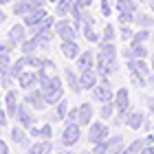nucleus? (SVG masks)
I'll list each match as a JSON object with an SVG mask.
<instances>
[{"mask_svg": "<svg viewBox=\"0 0 154 154\" xmlns=\"http://www.w3.org/2000/svg\"><path fill=\"white\" fill-rule=\"evenodd\" d=\"M40 88L46 97L48 106H55L57 101L64 99V82H62L57 75H51V77H46L44 82H40Z\"/></svg>", "mask_w": 154, "mask_h": 154, "instance_id": "obj_1", "label": "nucleus"}, {"mask_svg": "<svg viewBox=\"0 0 154 154\" xmlns=\"http://www.w3.org/2000/svg\"><path fill=\"white\" fill-rule=\"evenodd\" d=\"M117 46L115 42H108V40H101L99 42V48H97V60L103 62V64H108L112 68L115 73H119V57H117Z\"/></svg>", "mask_w": 154, "mask_h": 154, "instance_id": "obj_2", "label": "nucleus"}, {"mask_svg": "<svg viewBox=\"0 0 154 154\" xmlns=\"http://www.w3.org/2000/svg\"><path fill=\"white\" fill-rule=\"evenodd\" d=\"M108 137H110V125L108 121H93L88 125V132H86V139H88V143L90 145H97V143H103V141H108Z\"/></svg>", "mask_w": 154, "mask_h": 154, "instance_id": "obj_3", "label": "nucleus"}, {"mask_svg": "<svg viewBox=\"0 0 154 154\" xmlns=\"http://www.w3.org/2000/svg\"><path fill=\"white\" fill-rule=\"evenodd\" d=\"M90 95H93L95 101L99 103H108V101H115V95L117 90H112V84H110L108 77H103V79H99V84L90 90Z\"/></svg>", "mask_w": 154, "mask_h": 154, "instance_id": "obj_4", "label": "nucleus"}, {"mask_svg": "<svg viewBox=\"0 0 154 154\" xmlns=\"http://www.w3.org/2000/svg\"><path fill=\"white\" fill-rule=\"evenodd\" d=\"M79 139H82V125L66 121L64 130H62V134H60V143L64 145V148H73V145L79 143Z\"/></svg>", "mask_w": 154, "mask_h": 154, "instance_id": "obj_5", "label": "nucleus"}, {"mask_svg": "<svg viewBox=\"0 0 154 154\" xmlns=\"http://www.w3.org/2000/svg\"><path fill=\"white\" fill-rule=\"evenodd\" d=\"M55 35L60 40H77V29H75V20L73 18H57L55 22Z\"/></svg>", "mask_w": 154, "mask_h": 154, "instance_id": "obj_6", "label": "nucleus"}, {"mask_svg": "<svg viewBox=\"0 0 154 154\" xmlns=\"http://www.w3.org/2000/svg\"><path fill=\"white\" fill-rule=\"evenodd\" d=\"M35 112H38V110L31 108L26 101H20L18 112H16V121L29 130V128H33V125H35V121H38V115H35Z\"/></svg>", "mask_w": 154, "mask_h": 154, "instance_id": "obj_7", "label": "nucleus"}, {"mask_svg": "<svg viewBox=\"0 0 154 154\" xmlns=\"http://www.w3.org/2000/svg\"><path fill=\"white\" fill-rule=\"evenodd\" d=\"M48 0H16L13 2V9L11 13L16 18H24L26 13H31V11H35V9H42V7H46Z\"/></svg>", "mask_w": 154, "mask_h": 154, "instance_id": "obj_8", "label": "nucleus"}, {"mask_svg": "<svg viewBox=\"0 0 154 154\" xmlns=\"http://www.w3.org/2000/svg\"><path fill=\"white\" fill-rule=\"evenodd\" d=\"M24 101L29 103L31 108H35L38 112H42V110H46V108H48V101H46V97H44V93H42V88H40V86L31 88V90H26Z\"/></svg>", "mask_w": 154, "mask_h": 154, "instance_id": "obj_9", "label": "nucleus"}, {"mask_svg": "<svg viewBox=\"0 0 154 154\" xmlns=\"http://www.w3.org/2000/svg\"><path fill=\"white\" fill-rule=\"evenodd\" d=\"M9 139H11V141L13 143H16V145H20V148H22V150H26V148H29V145L33 143L31 141V134H29V130H26L24 128V125H13V128H9Z\"/></svg>", "mask_w": 154, "mask_h": 154, "instance_id": "obj_10", "label": "nucleus"}, {"mask_svg": "<svg viewBox=\"0 0 154 154\" xmlns=\"http://www.w3.org/2000/svg\"><path fill=\"white\" fill-rule=\"evenodd\" d=\"M29 38V26H26L24 22H16L9 29V33H7V42H11L16 48H20V44Z\"/></svg>", "mask_w": 154, "mask_h": 154, "instance_id": "obj_11", "label": "nucleus"}, {"mask_svg": "<svg viewBox=\"0 0 154 154\" xmlns=\"http://www.w3.org/2000/svg\"><path fill=\"white\" fill-rule=\"evenodd\" d=\"M40 86V77H38V71L33 68V71H22L18 77V88H22L24 93L26 90H31V88H35Z\"/></svg>", "mask_w": 154, "mask_h": 154, "instance_id": "obj_12", "label": "nucleus"}, {"mask_svg": "<svg viewBox=\"0 0 154 154\" xmlns=\"http://www.w3.org/2000/svg\"><path fill=\"white\" fill-rule=\"evenodd\" d=\"M68 112H71V106H68V101H66V99H62V101L55 103V106H51L48 121H53V123H57V121H66Z\"/></svg>", "mask_w": 154, "mask_h": 154, "instance_id": "obj_13", "label": "nucleus"}, {"mask_svg": "<svg viewBox=\"0 0 154 154\" xmlns=\"http://www.w3.org/2000/svg\"><path fill=\"white\" fill-rule=\"evenodd\" d=\"M115 106H117V115H121L125 119V112L132 108L130 106V90L128 88H119L115 95Z\"/></svg>", "mask_w": 154, "mask_h": 154, "instance_id": "obj_14", "label": "nucleus"}, {"mask_svg": "<svg viewBox=\"0 0 154 154\" xmlns=\"http://www.w3.org/2000/svg\"><path fill=\"white\" fill-rule=\"evenodd\" d=\"M64 79H66V86L71 88L73 95H82L84 88H82V79H79V73H75L71 66L64 68Z\"/></svg>", "mask_w": 154, "mask_h": 154, "instance_id": "obj_15", "label": "nucleus"}, {"mask_svg": "<svg viewBox=\"0 0 154 154\" xmlns=\"http://www.w3.org/2000/svg\"><path fill=\"white\" fill-rule=\"evenodd\" d=\"M75 64L79 71H88V68H95L97 66V53L93 51V48H88V51H82L79 57L75 60Z\"/></svg>", "mask_w": 154, "mask_h": 154, "instance_id": "obj_16", "label": "nucleus"}, {"mask_svg": "<svg viewBox=\"0 0 154 154\" xmlns=\"http://www.w3.org/2000/svg\"><path fill=\"white\" fill-rule=\"evenodd\" d=\"M55 150L53 139L51 141H42V139H33V143L24 150V154H51Z\"/></svg>", "mask_w": 154, "mask_h": 154, "instance_id": "obj_17", "label": "nucleus"}, {"mask_svg": "<svg viewBox=\"0 0 154 154\" xmlns=\"http://www.w3.org/2000/svg\"><path fill=\"white\" fill-rule=\"evenodd\" d=\"M79 79H82V88L84 90H93L97 84H99V73L97 68H88V71H79Z\"/></svg>", "mask_w": 154, "mask_h": 154, "instance_id": "obj_18", "label": "nucleus"}, {"mask_svg": "<svg viewBox=\"0 0 154 154\" xmlns=\"http://www.w3.org/2000/svg\"><path fill=\"white\" fill-rule=\"evenodd\" d=\"M18 97H20V93L16 88L5 90V110L9 112V117H16V112H18V106H20Z\"/></svg>", "mask_w": 154, "mask_h": 154, "instance_id": "obj_19", "label": "nucleus"}, {"mask_svg": "<svg viewBox=\"0 0 154 154\" xmlns=\"http://www.w3.org/2000/svg\"><path fill=\"white\" fill-rule=\"evenodd\" d=\"M143 123H145V115L141 112V110L130 108L128 112H125V125H128V128H132V130H141Z\"/></svg>", "mask_w": 154, "mask_h": 154, "instance_id": "obj_20", "label": "nucleus"}, {"mask_svg": "<svg viewBox=\"0 0 154 154\" xmlns=\"http://www.w3.org/2000/svg\"><path fill=\"white\" fill-rule=\"evenodd\" d=\"M29 134L33 139H42V141H51L53 139V123L46 121L44 125H33V128H29Z\"/></svg>", "mask_w": 154, "mask_h": 154, "instance_id": "obj_21", "label": "nucleus"}, {"mask_svg": "<svg viewBox=\"0 0 154 154\" xmlns=\"http://www.w3.org/2000/svg\"><path fill=\"white\" fill-rule=\"evenodd\" d=\"M60 51H62V55H64L66 60H77L79 53H82V48L77 44V40H62Z\"/></svg>", "mask_w": 154, "mask_h": 154, "instance_id": "obj_22", "label": "nucleus"}, {"mask_svg": "<svg viewBox=\"0 0 154 154\" xmlns=\"http://www.w3.org/2000/svg\"><path fill=\"white\" fill-rule=\"evenodd\" d=\"M93 119H95V108L90 106V103H79V119H77V123L82 125V128H86V125L93 123Z\"/></svg>", "mask_w": 154, "mask_h": 154, "instance_id": "obj_23", "label": "nucleus"}, {"mask_svg": "<svg viewBox=\"0 0 154 154\" xmlns=\"http://www.w3.org/2000/svg\"><path fill=\"white\" fill-rule=\"evenodd\" d=\"M48 16L46 13V7H42V9H35V11H31V13H26V16L22 18V22L26 24V26H33V24H38V22H42Z\"/></svg>", "mask_w": 154, "mask_h": 154, "instance_id": "obj_24", "label": "nucleus"}, {"mask_svg": "<svg viewBox=\"0 0 154 154\" xmlns=\"http://www.w3.org/2000/svg\"><path fill=\"white\" fill-rule=\"evenodd\" d=\"M20 51H22V55H31V53H38L40 51V40L35 35H29L22 44H20Z\"/></svg>", "mask_w": 154, "mask_h": 154, "instance_id": "obj_25", "label": "nucleus"}, {"mask_svg": "<svg viewBox=\"0 0 154 154\" xmlns=\"http://www.w3.org/2000/svg\"><path fill=\"white\" fill-rule=\"evenodd\" d=\"M134 24L139 29H154V18L150 13H143V11H137L134 13Z\"/></svg>", "mask_w": 154, "mask_h": 154, "instance_id": "obj_26", "label": "nucleus"}, {"mask_svg": "<svg viewBox=\"0 0 154 154\" xmlns=\"http://www.w3.org/2000/svg\"><path fill=\"white\" fill-rule=\"evenodd\" d=\"M73 5H75V0H60L57 5H55V18H66V16H71V9H73Z\"/></svg>", "mask_w": 154, "mask_h": 154, "instance_id": "obj_27", "label": "nucleus"}, {"mask_svg": "<svg viewBox=\"0 0 154 154\" xmlns=\"http://www.w3.org/2000/svg\"><path fill=\"white\" fill-rule=\"evenodd\" d=\"M115 9H117V11L137 13V11H139V0H115Z\"/></svg>", "mask_w": 154, "mask_h": 154, "instance_id": "obj_28", "label": "nucleus"}, {"mask_svg": "<svg viewBox=\"0 0 154 154\" xmlns=\"http://www.w3.org/2000/svg\"><path fill=\"white\" fill-rule=\"evenodd\" d=\"M145 145H148V141H145V139H134L132 143H128V145L123 148L121 154H141V150L145 148Z\"/></svg>", "mask_w": 154, "mask_h": 154, "instance_id": "obj_29", "label": "nucleus"}, {"mask_svg": "<svg viewBox=\"0 0 154 154\" xmlns=\"http://www.w3.org/2000/svg\"><path fill=\"white\" fill-rule=\"evenodd\" d=\"M117 115V106H115V101H108V103H101V108H99V117L103 119V121H110Z\"/></svg>", "mask_w": 154, "mask_h": 154, "instance_id": "obj_30", "label": "nucleus"}, {"mask_svg": "<svg viewBox=\"0 0 154 154\" xmlns=\"http://www.w3.org/2000/svg\"><path fill=\"white\" fill-rule=\"evenodd\" d=\"M145 42H152V29H139L130 40V44H145Z\"/></svg>", "mask_w": 154, "mask_h": 154, "instance_id": "obj_31", "label": "nucleus"}, {"mask_svg": "<svg viewBox=\"0 0 154 154\" xmlns=\"http://www.w3.org/2000/svg\"><path fill=\"white\" fill-rule=\"evenodd\" d=\"M84 38H86L90 44H99L101 42V35L95 31V26H90V24H84Z\"/></svg>", "mask_w": 154, "mask_h": 154, "instance_id": "obj_32", "label": "nucleus"}, {"mask_svg": "<svg viewBox=\"0 0 154 154\" xmlns=\"http://www.w3.org/2000/svg\"><path fill=\"white\" fill-rule=\"evenodd\" d=\"M101 40H108V42H115L117 40V29L115 24H106L101 29Z\"/></svg>", "mask_w": 154, "mask_h": 154, "instance_id": "obj_33", "label": "nucleus"}, {"mask_svg": "<svg viewBox=\"0 0 154 154\" xmlns=\"http://www.w3.org/2000/svg\"><path fill=\"white\" fill-rule=\"evenodd\" d=\"M121 29H119V38H121L123 42H130L132 38H134V33L137 31H132V26L130 24H119Z\"/></svg>", "mask_w": 154, "mask_h": 154, "instance_id": "obj_34", "label": "nucleus"}, {"mask_svg": "<svg viewBox=\"0 0 154 154\" xmlns=\"http://www.w3.org/2000/svg\"><path fill=\"white\" fill-rule=\"evenodd\" d=\"M11 64V53H0V73H9Z\"/></svg>", "mask_w": 154, "mask_h": 154, "instance_id": "obj_35", "label": "nucleus"}, {"mask_svg": "<svg viewBox=\"0 0 154 154\" xmlns=\"http://www.w3.org/2000/svg\"><path fill=\"white\" fill-rule=\"evenodd\" d=\"M117 20H119V24H134V13H130V11H117Z\"/></svg>", "mask_w": 154, "mask_h": 154, "instance_id": "obj_36", "label": "nucleus"}, {"mask_svg": "<svg viewBox=\"0 0 154 154\" xmlns=\"http://www.w3.org/2000/svg\"><path fill=\"white\" fill-rule=\"evenodd\" d=\"M24 66H26V64H24V60H22V57H20V60H16V62H13V64H11V71H9V73H11L13 77H16V82H18L20 73L24 71Z\"/></svg>", "mask_w": 154, "mask_h": 154, "instance_id": "obj_37", "label": "nucleus"}, {"mask_svg": "<svg viewBox=\"0 0 154 154\" xmlns=\"http://www.w3.org/2000/svg\"><path fill=\"white\" fill-rule=\"evenodd\" d=\"M130 48H132V53H134V57H148V46L145 44H130Z\"/></svg>", "mask_w": 154, "mask_h": 154, "instance_id": "obj_38", "label": "nucleus"}, {"mask_svg": "<svg viewBox=\"0 0 154 154\" xmlns=\"http://www.w3.org/2000/svg\"><path fill=\"white\" fill-rule=\"evenodd\" d=\"M99 7H101V16H110L112 13V7H115V2L112 0H99Z\"/></svg>", "mask_w": 154, "mask_h": 154, "instance_id": "obj_39", "label": "nucleus"}, {"mask_svg": "<svg viewBox=\"0 0 154 154\" xmlns=\"http://www.w3.org/2000/svg\"><path fill=\"white\" fill-rule=\"evenodd\" d=\"M0 75H2V88H5V90L13 88V82H16V77H13L11 73H0Z\"/></svg>", "mask_w": 154, "mask_h": 154, "instance_id": "obj_40", "label": "nucleus"}, {"mask_svg": "<svg viewBox=\"0 0 154 154\" xmlns=\"http://www.w3.org/2000/svg\"><path fill=\"white\" fill-rule=\"evenodd\" d=\"M77 119H79V106H73V108H71V112H68V117H66V121L77 123Z\"/></svg>", "mask_w": 154, "mask_h": 154, "instance_id": "obj_41", "label": "nucleus"}, {"mask_svg": "<svg viewBox=\"0 0 154 154\" xmlns=\"http://www.w3.org/2000/svg\"><path fill=\"white\" fill-rule=\"evenodd\" d=\"M145 106H148V112H150V117L154 119V95L145 97Z\"/></svg>", "mask_w": 154, "mask_h": 154, "instance_id": "obj_42", "label": "nucleus"}, {"mask_svg": "<svg viewBox=\"0 0 154 154\" xmlns=\"http://www.w3.org/2000/svg\"><path fill=\"white\" fill-rule=\"evenodd\" d=\"M77 7H82V9H90L93 7V0H75Z\"/></svg>", "mask_w": 154, "mask_h": 154, "instance_id": "obj_43", "label": "nucleus"}, {"mask_svg": "<svg viewBox=\"0 0 154 154\" xmlns=\"http://www.w3.org/2000/svg\"><path fill=\"white\" fill-rule=\"evenodd\" d=\"M0 154H9V145H7V141H0Z\"/></svg>", "mask_w": 154, "mask_h": 154, "instance_id": "obj_44", "label": "nucleus"}, {"mask_svg": "<svg viewBox=\"0 0 154 154\" xmlns=\"http://www.w3.org/2000/svg\"><path fill=\"white\" fill-rule=\"evenodd\" d=\"M141 154H154V145H145L141 150Z\"/></svg>", "mask_w": 154, "mask_h": 154, "instance_id": "obj_45", "label": "nucleus"}, {"mask_svg": "<svg viewBox=\"0 0 154 154\" xmlns=\"http://www.w3.org/2000/svg\"><path fill=\"white\" fill-rule=\"evenodd\" d=\"M148 88H152V90H154V73H150V75H148Z\"/></svg>", "mask_w": 154, "mask_h": 154, "instance_id": "obj_46", "label": "nucleus"}, {"mask_svg": "<svg viewBox=\"0 0 154 154\" xmlns=\"http://www.w3.org/2000/svg\"><path fill=\"white\" fill-rule=\"evenodd\" d=\"M152 128H154V125H152V121H148V119H145V123H143V130L148 132V130H152Z\"/></svg>", "mask_w": 154, "mask_h": 154, "instance_id": "obj_47", "label": "nucleus"}, {"mask_svg": "<svg viewBox=\"0 0 154 154\" xmlns=\"http://www.w3.org/2000/svg\"><path fill=\"white\" fill-rule=\"evenodd\" d=\"M51 154H66V150H53Z\"/></svg>", "mask_w": 154, "mask_h": 154, "instance_id": "obj_48", "label": "nucleus"}, {"mask_svg": "<svg viewBox=\"0 0 154 154\" xmlns=\"http://www.w3.org/2000/svg\"><path fill=\"white\" fill-rule=\"evenodd\" d=\"M79 154H95V152H93V150H82Z\"/></svg>", "mask_w": 154, "mask_h": 154, "instance_id": "obj_49", "label": "nucleus"}, {"mask_svg": "<svg viewBox=\"0 0 154 154\" xmlns=\"http://www.w3.org/2000/svg\"><path fill=\"white\" fill-rule=\"evenodd\" d=\"M148 7H150V9L154 11V0H150V2H148Z\"/></svg>", "mask_w": 154, "mask_h": 154, "instance_id": "obj_50", "label": "nucleus"}, {"mask_svg": "<svg viewBox=\"0 0 154 154\" xmlns=\"http://www.w3.org/2000/svg\"><path fill=\"white\" fill-rule=\"evenodd\" d=\"M66 154H79V152H75V150H66Z\"/></svg>", "mask_w": 154, "mask_h": 154, "instance_id": "obj_51", "label": "nucleus"}, {"mask_svg": "<svg viewBox=\"0 0 154 154\" xmlns=\"http://www.w3.org/2000/svg\"><path fill=\"white\" fill-rule=\"evenodd\" d=\"M150 66H152V73H154V57H152V62H150Z\"/></svg>", "mask_w": 154, "mask_h": 154, "instance_id": "obj_52", "label": "nucleus"}, {"mask_svg": "<svg viewBox=\"0 0 154 154\" xmlns=\"http://www.w3.org/2000/svg\"><path fill=\"white\" fill-rule=\"evenodd\" d=\"M139 2H141V5H148V2H150V0H139Z\"/></svg>", "mask_w": 154, "mask_h": 154, "instance_id": "obj_53", "label": "nucleus"}, {"mask_svg": "<svg viewBox=\"0 0 154 154\" xmlns=\"http://www.w3.org/2000/svg\"><path fill=\"white\" fill-rule=\"evenodd\" d=\"M48 2H53V5H57V2H60V0H48Z\"/></svg>", "mask_w": 154, "mask_h": 154, "instance_id": "obj_54", "label": "nucleus"}, {"mask_svg": "<svg viewBox=\"0 0 154 154\" xmlns=\"http://www.w3.org/2000/svg\"><path fill=\"white\" fill-rule=\"evenodd\" d=\"M152 42H154V29H152Z\"/></svg>", "mask_w": 154, "mask_h": 154, "instance_id": "obj_55", "label": "nucleus"}]
</instances>
